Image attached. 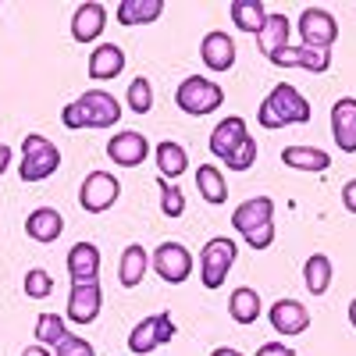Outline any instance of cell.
<instances>
[{"instance_id":"ba28073f","label":"cell","mask_w":356,"mask_h":356,"mask_svg":"<svg viewBox=\"0 0 356 356\" xmlns=\"http://www.w3.org/2000/svg\"><path fill=\"white\" fill-rule=\"evenodd\" d=\"M300 36H303V47H310V50H332V43L339 40V22L324 8H303Z\"/></svg>"},{"instance_id":"836d02e7","label":"cell","mask_w":356,"mask_h":356,"mask_svg":"<svg viewBox=\"0 0 356 356\" xmlns=\"http://www.w3.org/2000/svg\"><path fill=\"white\" fill-rule=\"evenodd\" d=\"M50 292H54V278L43 267H29V275H25V296L29 300H47Z\"/></svg>"},{"instance_id":"7bdbcfd3","label":"cell","mask_w":356,"mask_h":356,"mask_svg":"<svg viewBox=\"0 0 356 356\" xmlns=\"http://www.w3.org/2000/svg\"><path fill=\"white\" fill-rule=\"evenodd\" d=\"M349 324H353V328H356V300L349 303Z\"/></svg>"},{"instance_id":"4fadbf2b","label":"cell","mask_w":356,"mask_h":356,"mask_svg":"<svg viewBox=\"0 0 356 356\" xmlns=\"http://www.w3.org/2000/svg\"><path fill=\"white\" fill-rule=\"evenodd\" d=\"M107 29V8L97 4V0H86V4L75 8L72 15V40L75 43H93L100 40V33Z\"/></svg>"},{"instance_id":"8992f818","label":"cell","mask_w":356,"mask_h":356,"mask_svg":"<svg viewBox=\"0 0 356 356\" xmlns=\"http://www.w3.org/2000/svg\"><path fill=\"white\" fill-rule=\"evenodd\" d=\"M118 196H122V182L111 171H89L79 189V207L86 214H104L107 207L118 203Z\"/></svg>"},{"instance_id":"8fae6325","label":"cell","mask_w":356,"mask_h":356,"mask_svg":"<svg viewBox=\"0 0 356 356\" xmlns=\"http://www.w3.org/2000/svg\"><path fill=\"white\" fill-rule=\"evenodd\" d=\"M146 154H150V143H146L143 132H132V129L111 136V143H107V157L118 168H139L146 161Z\"/></svg>"},{"instance_id":"44dd1931","label":"cell","mask_w":356,"mask_h":356,"mask_svg":"<svg viewBox=\"0 0 356 356\" xmlns=\"http://www.w3.org/2000/svg\"><path fill=\"white\" fill-rule=\"evenodd\" d=\"M25 232L33 243H57L65 232V218L54 211V207H40V211H33L25 218Z\"/></svg>"},{"instance_id":"8d00e7d4","label":"cell","mask_w":356,"mask_h":356,"mask_svg":"<svg viewBox=\"0 0 356 356\" xmlns=\"http://www.w3.org/2000/svg\"><path fill=\"white\" fill-rule=\"evenodd\" d=\"M243 239H246L250 250H267V246L275 243V221L264 225V228H257V232H250V235H243Z\"/></svg>"},{"instance_id":"9c48e42d","label":"cell","mask_w":356,"mask_h":356,"mask_svg":"<svg viewBox=\"0 0 356 356\" xmlns=\"http://www.w3.org/2000/svg\"><path fill=\"white\" fill-rule=\"evenodd\" d=\"M154 271L168 282V285H182L193 275V253L182 243H161L154 250Z\"/></svg>"},{"instance_id":"ac0fdd59","label":"cell","mask_w":356,"mask_h":356,"mask_svg":"<svg viewBox=\"0 0 356 356\" xmlns=\"http://www.w3.org/2000/svg\"><path fill=\"white\" fill-rule=\"evenodd\" d=\"M200 57H203V65L211 68V72H228L235 65V40L228 33H207L203 43H200Z\"/></svg>"},{"instance_id":"7a4b0ae2","label":"cell","mask_w":356,"mask_h":356,"mask_svg":"<svg viewBox=\"0 0 356 356\" xmlns=\"http://www.w3.org/2000/svg\"><path fill=\"white\" fill-rule=\"evenodd\" d=\"M118 118H122V104L107 89H89L61 111L65 129H114Z\"/></svg>"},{"instance_id":"277c9868","label":"cell","mask_w":356,"mask_h":356,"mask_svg":"<svg viewBox=\"0 0 356 356\" xmlns=\"http://www.w3.org/2000/svg\"><path fill=\"white\" fill-rule=\"evenodd\" d=\"M175 104L182 107L186 114H193V118H203V114H211V111H218L225 104V89L214 79L189 75V79H182V86L175 89Z\"/></svg>"},{"instance_id":"4dcf8cb0","label":"cell","mask_w":356,"mask_h":356,"mask_svg":"<svg viewBox=\"0 0 356 356\" xmlns=\"http://www.w3.org/2000/svg\"><path fill=\"white\" fill-rule=\"evenodd\" d=\"M36 339H40V346L57 349V346L68 339L65 317H57V314H40V317H36Z\"/></svg>"},{"instance_id":"7402d4cb","label":"cell","mask_w":356,"mask_h":356,"mask_svg":"<svg viewBox=\"0 0 356 356\" xmlns=\"http://www.w3.org/2000/svg\"><path fill=\"white\" fill-rule=\"evenodd\" d=\"M282 164L285 168H296V171H314V175H324L332 168V157L317 150V146H285L282 150Z\"/></svg>"},{"instance_id":"b9f144b4","label":"cell","mask_w":356,"mask_h":356,"mask_svg":"<svg viewBox=\"0 0 356 356\" xmlns=\"http://www.w3.org/2000/svg\"><path fill=\"white\" fill-rule=\"evenodd\" d=\"M211 356H243V353H239V349H228V346H221V349H214Z\"/></svg>"},{"instance_id":"f546056e","label":"cell","mask_w":356,"mask_h":356,"mask_svg":"<svg viewBox=\"0 0 356 356\" xmlns=\"http://www.w3.org/2000/svg\"><path fill=\"white\" fill-rule=\"evenodd\" d=\"M303 282L310 289V296H324L332 289V260L324 253H314L307 264H303Z\"/></svg>"},{"instance_id":"ffe728a7","label":"cell","mask_w":356,"mask_h":356,"mask_svg":"<svg viewBox=\"0 0 356 356\" xmlns=\"http://www.w3.org/2000/svg\"><path fill=\"white\" fill-rule=\"evenodd\" d=\"M122 72H125V50L118 43H100L97 50H89V79L107 82V79H118Z\"/></svg>"},{"instance_id":"d590c367","label":"cell","mask_w":356,"mask_h":356,"mask_svg":"<svg viewBox=\"0 0 356 356\" xmlns=\"http://www.w3.org/2000/svg\"><path fill=\"white\" fill-rule=\"evenodd\" d=\"M57 356H97V353L82 335H68L61 346H57Z\"/></svg>"},{"instance_id":"30bf717a","label":"cell","mask_w":356,"mask_h":356,"mask_svg":"<svg viewBox=\"0 0 356 356\" xmlns=\"http://www.w3.org/2000/svg\"><path fill=\"white\" fill-rule=\"evenodd\" d=\"M271 221H275V200L271 196H253V200L239 203L232 211V228L239 235H250V232L271 225Z\"/></svg>"},{"instance_id":"74e56055","label":"cell","mask_w":356,"mask_h":356,"mask_svg":"<svg viewBox=\"0 0 356 356\" xmlns=\"http://www.w3.org/2000/svg\"><path fill=\"white\" fill-rule=\"evenodd\" d=\"M257 356H296L285 342H264L260 349H257Z\"/></svg>"},{"instance_id":"7c38bea8","label":"cell","mask_w":356,"mask_h":356,"mask_svg":"<svg viewBox=\"0 0 356 356\" xmlns=\"http://www.w3.org/2000/svg\"><path fill=\"white\" fill-rule=\"evenodd\" d=\"M271 65H278V68H303V72H314V75H321V72H328L332 68V50H310V47H285V50H278L275 57H267Z\"/></svg>"},{"instance_id":"f1b7e54d","label":"cell","mask_w":356,"mask_h":356,"mask_svg":"<svg viewBox=\"0 0 356 356\" xmlns=\"http://www.w3.org/2000/svg\"><path fill=\"white\" fill-rule=\"evenodd\" d=\"M232 22H235L239 33H253L257 36L264 29V22H267V11H264L260 0H232Z\"/></svg>"},{"instance_id":"4316f807","label":"cell","mask_w":356,"mask_h":356,"mask_svg":"<svg viewBox=\"0 0 356 356\" xmlns=\"http://www.w3.org/2000/svg\"><path fill=\"white\" fill-rule=\"evenodd\" d=\"M196 189H200V196H203L207 203H214V207H221V203L228 200V186H225V175H221L218 164H200V171H196Z\"/></svg>"},{"instance_id":"9a60e30c","label":"cell","mask_w":356,"mask_h":356,"mask_svg":"<svg viewBox=\"0 0 356 356\" xmlns=\"http://www.w3.org/2000/svg\"><path fill=\"white\" fill-rule=\"evenodd\" d=\"M332 136L342 154H356V97H342L332 107Z\"/></svg>"},{"instance_id":"cb8c5ba5","label":"cell","mask_w":356,"mask_h":356,"mask_svg":"<svg viewBox=\"0 0 356 356\" xmlns=\"http://www.w3.org/2000/svg\"><path fill=\"white\" fill-rule=\"evenodd\" d=\"M154 161L161 168V178H168V182H175V178H182L186 168H189V154H186V146L182 143H157V150H154Z\"/></svg>"},{"instance_id":"e575fe53","label":"cell","mask_w":356,"mask_h":356,"mask_svg":"<svg viewBox=\"0 0 356 356\" xmlns=\"http://www.w3.org/2000/svg\"><path fill=\"white\" fill-rule=\"evenodd\" d=\"M225 164H228L232 171H246V168H253V164H257V139L250 136V139H246V143H243Z\"/></svg>"},{"instance_id":"484cf974","label":"cell","mask_w":356,"mask_h":356,"mask_svg":"<svg viewBox=\"0 0 356 356\" xmlns=\"http://www.w3.org/2000/svg\"><path fill=\"white\" fill-rule=\"evenodd\" d=\"M228 314H232L235 324H253L260 317V292L250 289V285H239L228 296Z\"/></svg>"},{"instance_id":"d4e9b609","label":"cell","mask_w":356,"mask_h":356,"mask_svg":"<svg viewBox=\"0 0 356 356\" xmlns=\"http://www.w3.org/2000/svg\"><path fill=\"white\" fill-rule=\"evenodd\" d=\"M164 11V0H122L118 4V22L122 25H150Z\"/></svg>"},{"instance_id":"d6a6232c","label":"cell","mask_w":356,"mask_h":356,"mask_svg":"<svg viewBox=\"0 0 356 356\" xmlns=\"http://www.w3.org/2000/svg\"><path fill=\"white\" fill-rule=\"evenodd\" d=\"M129 107L136 111V114H146L154 107V86H150V79H132V86H129Z\"/></svg>"},{"instance_id":"52a82bcc","label":"cell","mask_w":356,"mask_h":356,"mask_svg":"<svg viewBox=\"0 0 356 356\" xmlns=\"http://www.w3.org/2000/svg\"><path fill=\"white\" fill-rule=\"evenodd\" d=\"M171 339H175V321H171V314H154V317H143L136 328H132L129 349L139 353V356H146V353L168 346Z\"/></svg>"},{"instance_id":"83f0119b","label":"cell","mask_w":356,"mask_h":356,"mask_svg":"<svg viewBox=\"0 0 356 356\" xmlns=\"http://www.w3.org/2000/svg\"><path fill=\"white\" fill-rule=\"evenodd\" d=\"M146 267H150V257H146V250L139 243L125 246L122 253V271H118V282H122L125 289H136L143 278H146Z\"/></svg>"},{"instance_id":"6da1fadb","label":"cell","mask_w":356,"mask_h":356,"mask_svg":"<svg viewBox=\"0 0 356 356\" xmlns=\"http://www.w3.org/2000/svg\"><path fill=\"white\" fill-rule=\"evenodd\" d=\"M257 122L264 129H289L310 122V104L292 82H278L257 107Z\"/></svg>"},{"instance_id":"ab89813d","label":"cell","mask_w":356,"mask_h":356,"mask_svg":"<svg viewBox=\"0 0 356 356\" xmlns=\"http://www.w3.org/2000/svg\"><path fill=\"white\" fill-rule=\"evenodd\" d=\"M8 164H11V146H8V143H0V175L8 171Z\"/></svg>"},{"instance_id":"f35d334b","label":"cell","mask_w":356,"mask_h":356,"mask_svg":"<svg viewBox=\"0 0 356 356\" xmlns=\"http://www.w3.org/2000/svg\"><path fill=\"white\" fill-rule=\"evenodd\" d=\"M342 207H346L349 214H356V178L342 186Z\"/></svg>"},{"instance_id":"d6986e66","label":"cell","mask_w":356,"mask_h":356,"mask_svg":"<svg viewBox=\"0 0 356 356\" xmlns=\"http://www.w3.org/2000/svg\"><path fill=\"white\" fill-rule=\"evenodd\" d=\"M68 275H72V285L97 282V275H100V250L93 243H75L68 250Z\"/></svg>"},{"instance_id":"e0dca14e","label":"cell","mask_w":356,"mask_h":356,"mask_svg":"<svg viewBox=\"0 0 356 356\" xmlns=\"http://www.w3.org/2000/svg\"><path fill=\"white\" fill-rule=\"evenodd\" d=\"M68 321L72 324H93L100 317V282H89V285H72L68 296Z\"/></svg>"},{"instance_id":"5b68a950","label":"cell","mask_w":356,"mask_h":356,"mask_svg":"<svg viewBox=\"0 0 356 356\" xmlns=\"http://www.w3.org/2000/svg\"><path fill=\"white\" fill-rule=\"evenodd\" d=\"M235 257H239V246H235V239H228V235H214L211 243L203 246L200 253V282L207 289H221Z\"/></svg>"},{"instance_id":"3957f363","label":"cell","mask_w":356,"mask_h":356,"mask_svg":"<svg viewBox=\"0 0 356 356\" xmlns=\"http://www.w3.org/2000/svg\"><path fill=\"white\" fill-rule=\"evenodd\" d=\"M57 168H61V150L47 139V136H25L22 143V164H18V175L22 182H43L50 178Z\"/></svg>"},{"instance_id":"60d3db41","label":"cell","mask_w":356,"mask_h":356,"mask_svg":"<svg viewBox=\"0 0 356 356\" xmlns=\"http://www.w3.org/2000/svg\"><path fill=\"white\" fill-rule=\"evenodd\" d=\"M22 356H54V353H50L47 346H29V349H25Z\"/></svg>"},{"instance_id":"1f68e13d","label":"cell","mask_w":356,"mask_h":356,"mask_svg":"<svg viewBox=\"0 0 356 356\" xmlns=\"http://www.w3.org/2000/svg\"><path fill=\"white\" fill-rule=\"evenodd\" d=\"M157 189H161V214L171 218V221L182 218L186 214V193L175 182H168V178H157Z\"/></svg>"},{"instance_id":"5bb4252c","label":"cell","mask_w":356,"mask_h":356,"mask_svg":"<svg viewBox=\"0 0 356 356\" xmlns=\"http://www.w3.org/2000/svg\"><path fill=\"white\" fill-rule=\"evenodd\" d=\"M246 139H250L246 122H243L239 114H232V118H225V122H218V129L211 132V154H214L218 161H228Z\"/></svg>"},{"instance_id":"603a6c76","label":"cell","mask_w":356,"mask_h":356,"mask_svg":"<svg viewBox=\"0 0 356 356\" xmlns=\"http://www.w3.org/2000/svg\"><path fill=\"white\" fill-rule=\"evenodd\" d=\"M289 33H292V25H289L285 15H267L264 29L257 33L260 54H264V57H275L278 50H285V47H289Z\"/></svg>"},{"instance_id":"2e32d148","label":"cell","mask_w":356,"mask_h":356,"mask_svg":"<svg viewBox=\"0 0 356 356\" xmlns=\"http://www.w3.org/2000/svg\"><path fill=\"white\" fill-rule=\"evenodd\" d=\"M267 317H271V328L278 335H303L310 328V310L300 300H278Z\"/></svg>"}]
</instances>
